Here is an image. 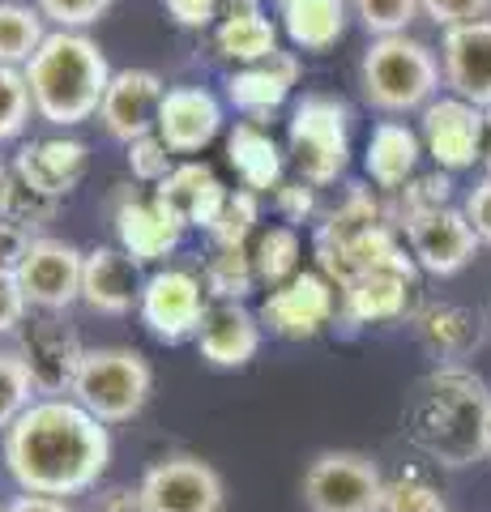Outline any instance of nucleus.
Listing matches in <instances>:
<instances>
[{
  "label": "nucleus",
  "mask_w": 491,
  "mask_h": 512,
  "mask_svg": "<svg viewBox=\"0 0 491 512\" xmlns=\"http://www.w3.org/2000/svg\"><path fill=\"white\" fill-rule=\"evenodd\" d=\"M112 461V436L73 397H39L5 431V466L26 495H69L94 491Z\"/></svg>",
  "instance_id": "1"
},
{
  "label": "nucleus",
  "mask_w": 491,
  "mask_h": 512,
  "mask_svg": "<svg viewBox=\"0 0 491 512\" xmlns=\"http://www.w3.org/2000/svg\"><path fill=\"white\" fill-rule=\"evenodd\" d=\"M491 389L462 363H440L423 376L406 406V436L436 466L462 470L487 457Z\"/></svg>",
  "instance_id": "2"
},
{
  "label": "nucleus",
  "mask_w": 491,
  "mask_h": 512,
  "mask_svg": "<svg viewBox=\"0 0 491 512\" xmlns=\"http://www.w3.org/2000/svg\"><path fill=\"white\" fill-rule=\"evenodd\" d=\"M22 73L35 99V116L43 124L73 128L99 116L116 69L86 30H52Z\"/></svg>",
  "instance_id": "3"
},
{
  "label": "nucleus",
  "mask_w": 491,
  "mask_h": 512,
  "mask_svg": "<svg viewBox=\"0 0 491 512\" xmlns=\"http://www.w3.org/2000/svg\"><path fill=\"white\" fill-rule=\"evenodd\" d=\"M440 82H445L440 56L423 39H410V35L372 39L368 52H363V64H359L363 99L380 111H393V116L423 111L436 99Z\"/></svg>",
  "instance_id": "4"
},
{
  "label": "nucleus",
  "mask_w": 491,
  "mask_h": 512,
  "mask_svg": "<svg viewBox=\"0 0 491 512\" xmlns=\"http://www.w3.org/2000/svg\"><path fill=\"white\" fill-rule=\"evenodd\" d=\"M154 393V372L146 355L129 346H86L73 380V402L90 410L99 423H129L146 410Z\"/></svg>",
  "instance_id": "5"
},
{
  "label": "nucleus",
  "mask_w": 491,
  "mask_h": 512,
  "mask_svg": "<svg viewBox=\"0 0 491 512\" xmlns=\"http://www.w3.org/2000/svg\"><path fill=\"white\" fill-rule=\"evenodd\" d=\"M287 146L304 184H338L346 163H351V107L338 94H304L291 107Z\"/></svg>",
  "instance_id": "6"
},
{
  "label": "nucleus",
  "mask_w": 491,
  "mask_h": 512,
  "mask_svg": "<svg viewBox=\"0 0 491 512\" xmlns=\"http://www.w3.org/2000/svg\"><path fill=\"white\" fill-rule=\"evenodd\" d=\"M385 474L368 453L325 448L304 470V504L308 512H380Z\"/></svg>",
  "instance_id": "7"
},
{
  "label": "nucleus",
  "mask_w": 491,
  "mask_h": 512,
  "mask_svg": "<svg viewBox=\"0 0 491 512\" xmlns=\"http://www.w3.org/2000/svg\"><path fill=\"white\" fill-rule=\"evenodd\" d=\"M210 312V291H205L201 274L193 269H158V274L146 278V291H141L137 316L158 342L180 346L188 338L201 333V320Z\"/></svg>",
  "instance_id": "8"
},
{
  "label": "nucleus",
  "mask_w": 491,
  "mask_h": 512,
  "mask_svg": "<svg viewBox=\"0 0 491 512\" xmlns=\"http://www.w3.org/2000/svg\"><path fill=\"white\" fill-rule=\"evenodd\" d=\"M338 312H342V291L321 274V269H304V274H295L291 282L274 286V291L265 295L257 316L274 338L308 342L334 325Z\"/></svg>",
  "instance_id": "9"
},
{
  "label": "nucleus",
  "mask_w": 491,
  "mask_h": 512,
  "mask_svg": "<svg viewBox=\"0 0 491 512\" xmlns=\"http://www.w3.org/2000/svg\"><path fill=\"white\" fill-rule=\"evenodd\" d=\"M82 269H86V252L56 235H35L26 261L18 269V282L30 299V308H39L47 316L69 312L82 299Z\"/></svg>",
  "instance_id": "10"
},
{
  "label": "nucleus",
  "mask_w": 491,
  "mask_h": 512,
  "mask_svg": "<svg viewBox=\"0 0 491 512\" xmlns=\"http://www.w3.org/2000/svg\"><path fill=\"white\" fill-rule=\"evenodd\" d=\"M141 500L146 512H223L227 487L210 461L201 457H167L141 478Z\"/></svg>",
  "instance_id": "11"
},
{
  "label": "nucleus",
  "mask_w": 491,
  "mask_h": 512,
  "mask_svg": "<svg viewBox=\"0 0 491 512\" xmlns=\"http://www.w3.org/2000/svg\"><path fill=\"white\" fill-rule=\"evenodd\" d=\"M398 227L406 231L410 239V256L415 265L427 269L436 278H453L474 261L483 239L474 235L466 210L457 205H445V210H427V214H415V218H402Z\"/></svg>",
  "instance_id": "12"
},
{
  "label": "nucleus",
  "mask_w": 491,
  "mask_h": 512,
  "mask_svg": "<svg viewBox=\"0 0 491 512\" xmlns=\"http://www.w3.org/2000/svg\"><path fill=\"white\" fill-rule=\"evenodd\" d=\"M419 141L436 158V167L449 175L483 163V107L457 99V94L432 99L419 116Z\"/></svg>",
  "instance_id": "13"
},
{
  "label": "nucleus",
  "mask_w": 491,
  "mask_h": 512,
  "mask_svg": "<svg viewBox=\"0 0 491 512\" xmlns=\"http://www.w3.org/2000/svg\"><path fill=\"white\" fill-rule=\"evenodd\" d=\"M18 355L26 359V372L43 397H65V393H73V380H77V367H82L86 346L77 342V333L60 316H43V320L22 325Z\"/></svg>",
  "instance_id": "14"
},
{
  "label": "nucleus",
  "mask_w": 491,
  "mask_h": 512,
  "mask_svg": "<svg viewBox=\"0 0 491 512\" xmlns=\"http://www.w3.org/2000/svg\"><path fill=\"white\" fill-rule=\"evenodd\" d=\"M163 99H167V86L154 69H116L112 86H107V94H103L99 120L116 141L129 146V141L154 133Z\"/></svg>",
  "instance_id": "15"
},
{
  "label": "nucleus",
  "mask_w": 491,
  "mask_h": 512,
  "mask_svg": "<svg viewBox=\"0 0 491 512\" xmlns=\"http://www.w3.org/2000/svg\"><path fill=\"white\" fill-rule=\"evenodd\" d=\"M440 69L445 86L474 107H491V18L449 26L440 39Z\"/></svg>",
  "instance_id": "16"
},
{
  "label": "nucleus",
  "mask_w": 491,
  "mask_h": 512,
  "mask_svg": "<svg viewBox=\"0 0 491 512\" xmlns=\"http://www.w3.org/2000/svg\"><path fill=\"white\" fill-rule=\"evenodd\" d=\"M112 222H116L120 248L129 252L137 265L167 261V256L180 248V235H184V227L163 210V205H158L154 197H141V192H133V188H124L116 197Z\"/></svg>",
  "instance_id": "17"
},
{
  "label": "nucleus",
  "mask_w": 491,
  "mask_h": 512,
  "mask_svg": "<svg viewBox=\"0 0 491 512\" xmlns=\"http://www.w3.org/2000/svg\"><path fill=\"white\" fill-rule=\"evenodd\" d=\"M154 133L167 141L171 154H201L223 133V103L201 86H171L158 107Z\"/></svg>",
  "instance_id": "18"
},
{
  "label": "nucleus",
  "mask_w": 491,
  "mask_h": 512,
  "mask_svg": "<svg viewBox=\"0 0 491 512\" xmlns=\"http://www.w3.org/2000/svg\"><path fill=\"white\" fill-rule=\"evenodd\" d=\"M141 291H146V278H141V265L133 261L124 248H90L86 252V269H82V303L103 316H129Z\"/></svg>",
  "instance_id": "19"
},
{
  "label": "nucleus",
  "mask_w": 491,
  "mask_h": 512,
  "mask_svg": "<svg viewBox=\"0 0 491 512\" xmlns=\"http://www.w3.org/2000/svg\"><path fill=\"white\" fill-rule=\"evenodd\" d=\"M231 197V188L218 180V175L205 167V163H176V171L167 175L163 184L154 188V201L180 222V227H197V231H210L223 205Z\"/></svg>",
  "instance_id": "20"
},
{
  "label": "nucleus",
  "mask_w": 491,
  "mask_h": 512,
  "mask_svg": "<svg viewBox=\"0 0 491 512\" xmlns=\"http://www.w3.org/2000/svg\"><path fill=\"white\" fill-rule=\"evenodd\" d=\"M261 316L248 312L244 303H214L210 299V312L201 320V333H197V350L210 367H223V372H235L257 359L261 350Z\"/></svg>",
  "instance_id": "21"
},
{
  "label": "nucleus",
  "mask_w": 491,
  "mask_h": 512,
  "mask_svg": "<svg viewBox=\"0 0 491 512\" xmlns=\"http://www.w3.org/2000/svg\"><path fill=\"white\" fill-rule=\"evenodd\" d=\"M86 163H90V150L77 137H39V141H26L18 150L13 171H18L26 184L47 192V197L65 201L69 192L82 184Z\"/></svg>",
  "instance_id": "22"
},
{
  "label": "nucleus",
  "mask_w": 491,
  "mask_h": 512,
  "mask_svg": "<svg viewBox=\"0 0 491 512\" xmlns=\"http://www.w3.org/2000/svg\"><path fill=\"white\" fill-rule=\"evenodd\" d=\"M299 86V56L295 52H278L269 60L244 64V69H231L227 77V99L244 111V116H269L282 103L291 99V90Z\"/></svg>",
  "instance_id": "23"
},
{
  "label": "nucleus",
  "mask_w": 491,
  "mask_h": 512,
  "mask_svg": "<svg viewBox=\"0 0 491 512\" xmlns=\"http://www.w3.org/2000/svg\"><path fill=\"white\" fill-rule=\"evenodd\" d=\"M415 278L398 269H372L342 286V320L346 325H389L410 312Z\"/></svg>",
  "instance_id": "24"
},
{
  "label": "nucleus",
  "mask_w": 491,
  "mask_h": 512,
  "mask_svg": "<svg viewBox=\"0 0 491 512\" xmlns=\"http://www.w3.org/2000/svg\"><path fill=\"white\" fill-rule=\"evenodd\" d=\"M214 47L235 69L269 60L278 52V22L265 18V9L257 0H227L214 26Z\"/></svg>",
  "instance_id": "25"
},
{
  "label": "nucleus",
  "mask_w": 491,
  "mask_h": 512,
  "mask_svg": "<svg viewBox=\"0 0 491 512\" xmlns=\"http://www.w3.org/2000/svg\"><path fill=\"white\" fill-rule=\"evenodd\" d=\"M419 158H423V141L410 124L402 120H380L368 137V150H363V171L376 188H389V192H402L419 171Z\"/></svg>",
  "instance_id": "26"
},
{
  "label": "nucleus",
  "mask_w": 491,
  "mask_h": 512,
  "mask_svg": "<svg viewBox=\"0 0 491 512\" xmlns=\"http://www.w3.org/2000/svg\"><path fill=\"white\" fill-rule=\"evenodd\" d=\"M227 163L235 175H240V188L257 192V197L269 188L278 192L282 171H287V158H282L278 141L269 137L257 120H240L227 133Z\"/></svg>",
  "instance_id": "27"
},
{
  "label": "nucleus",
  "mask_w": 491,
  "mask_h": 512,
  "mask_svg": "<svg viewBox=\"0 0 491 512\" xmlns=\"http://www.w3.org/2000/svg\"><path fill=\"white\" fill-rule=\"evenodd\" d=\"M415 329H419L423 346L432 350L436 359H449V363H462L483 346L479 312L457 308V303H427L423 312H415Z\"/></svg>",
  "instance_id": "28"
},
{
  "label": "nucleus",
  "mask_w": 491,
  "mask_h": 512,
  "mask_svg": "<svg viewBox=\"0 0 491 512\" xmlns=\"http://www.w3.org/2000/svg\"><path fill=\"white\" fill-rule=\"evenodd\" d=\"M351 22V5L346 0H282L278 26L299 52H329Z\"/></svg>",
  "instance_id": "29"
},
{
  "label": "nucleus",
  "mask_w": 491,
  "mask_h": 512,
  "mask_svg": "<svg viewBox=\"0 0 491 512\" xmlns=\"http://www.w3.org/2000/svg\"><path fill=\"white\" fill-rule=\"evenodd\" d=\"M47 35L52 30H47V18L35 5H26V0H0V64L26 69Z\"/></svg>",
  "instance_id": "30"
},
{
  "label": "nucleus",
  "mask_w": 491,
  "mask_h": 512,
  "mask_svg": "<svg viewBox=\"0 0 491 512\" xmlns=\"http://www.w3.org/2000/svg\"><path fill=\"white\" fill-rule=\"evenodd\" d=\"M380 222H389L385 205L376 201L372 188L355 184L351 192H346V201L338 205V210L321 222V231H316V248H342V244H351L355 235L380 227Z\"/></svg>",
  "instance_id": "31"
},
{
  "label": "nucleus",
  "mask_w": 491,
  "mask_h": 512,
  "mask_svg": "<svg viewBox=\"0 0 491 512\" xmlns=\"http://www.w3.org/2000/svg\"><path fill=\"white\" fill-rule=\"evenodd\" d=\"M201 282L214 303H244L261 278H257V265H252L248 248H210Z\"/></svg>",
  "instance_id": "32"
},
{
  "label": "nucleus",
  "mask_w": 491,
  "mask_h": 512,
  "mask_svg": "<svg viewBox=\"0 0 491 512\" xmlns=\"http://www.w3.org/2000/svg\"><path fill=\"white\" fill-rule=\"evenodd\" d=\"M252 265H257V278L274 291V286L291 282L295 274H304L299 269V256H304V248H299V231L295 227H265L257 231V239H252Z\"/></svg>",
  "instance_id": "33"
},
{
  "label": "nucleus",
  "mask_w": 491,
  "mask_h": 512,
  "mask_svg": "<svg viewBox=\"0 0 491 512\" xmlns=\"http://www.w3.org/2000/svg\"><path fill=\"white\" fill-rule=\"evenodd\" d=\"M56 210H60L56 197H47V192H39L35 184H26L22 175L9 167L5 188H0V218L18 222V227H26L30 235H35L39 227H47V222L56 218Z\"/></svg>",
  "instance_id": "34"
},
{
  "label": "nucleus",
  "mask_w": 491,
  "mask_h": 512,
  "mask_svg": "<svg viewBox=\"0 0 491 512\" xmlns=\"http://www.w3.org/2000/svg\"><path fill=\"white\" fill-rule=\"evenodd\" d=\"M257 222H261V197L248 188H235L210 235V248H248V239H257Z\"/></svg>",
  "instance_id": "35"
},
{
  "label": "nucleus",
  "mask_w": 491,
  "mask_h": 512,
  "mask_svg": "<svg viewBox=\"0 0 491 512\" xmlns=\"http://www.w3.org/2000/svg\"><path fill=\"white\" fill-rule=\"evenodd\" d=\"M35 380L26 372V359L18 350H0V431H9L22 414L35 406Z\"/></svg>",
  "instance_id": "36"
},
{
  "label": "nucleus",
  "mask_w": 491,
  "mask_h": 512,
  "mask_svg": "<svg viewBox=\"0 0 491 512\" xmlns=\"http://www.w3.org/2000/svg\"><path fill=\"white\" fill-rule=\"evenodd\" d=\"M380 512H449L445 495H440L423 474H393L385 478V495H380Z\"/></svg>",
  "instance_id": "37"
},
{
  "label": "nucleus",
  "mask_w": 491,
  "mask_h": 512,
  "mask_svg": "<svg viewBox=\"0 0 491 512\" xmlns=\"http://www.w3.org/2000/svg\"><path fill=\"white\" fill-rule=\"evenodd\" d=\"M359 26L372 39H389V35H406V26L419 18L423 5L419 0H351Z\"/></svg>",
  "instance_id": "38"
},
{
  "label": "nucleus",
  "mask_w": 491,
  "mask_h": 512,
  "mask_svg": "<svg viewBox=\"0 0 491 512\" xmlns=\"http://www.w3.org/2000/svg\"><path fill=\"white\" fill-rule=\"evenodd\" d=\"M30 116H35V99H30L26 73L0 64V141L22 137Z\"/></svg>",
  "instance_id": "39"
},
{
  "label": "nucleus",
  "mask_w": 491,
  "mask_h": 512,
  "mask_svg": "<svg viewBox=\"0 0 491 512\" xmlns=\"http://www.w3.org/2000/svg\"><path fill=\"white\" fill-rule=\"evenodd\" d=\"M453 205V175L449 171H427V175H415L406 188H402V205H398V222L402 218H415V214H427V210H445Z\"/></svg>",
  "instance_id": "40"
},
{
  "label": "nucleus",
  "mask_w": 491,
  "mask_h": 512,
  "mask_svg": "<svg viewBox=\"0 0 491 512\" xmlns=\"http://www.w3.org/2000/svg\"><path fill=\"white\" fill-rule=\"evenodd\" d=\"M129 171H133V180H141V184H163L171 171H176V158H171V150H167V141L158 137V133H146V137H137V141H129Z\"/></svg>",
  "instance_id": "41"
},
{
  "label": "nucleus",
  "mask_w": 491,
  "mask_h": 512,
  "mask_svg": "<svg viewBox=\"0 0 491 512\" xmlns=\"http://www.w3.org/2000/svg\"><path fill=\"white\" fill-rule=\"evenodd\" d=\"M116 0H35V9L43 13L56 30H86L112 9Z\"/></svg>",
  "instance_id": "42"
},
{
  "label": "nucleus",
  "mask_w": 491,
  "mask_h": 512,
  "mask_svg": "<svg viewBox=\"0 0 491 512\" xmlns=\"http://www.w3.org/2000/svg\"><path fill=\"white\" fill-rule=\"evenodd\" d=\"M423 5V18H432L436 26H466V22H479L487 18L491 0H419Z\"/></svg>",
  "instance_id": "43"
},
{
  "label": "nucleus",
  "mask_w": 491,
  "mask_h": 512,
  "mask_svg": "<svg viewBox=\"0 0 491 512\" xmlns=\"http://www.w3.org/2000/svg\"><path fill=\"white\" fill-rule=\"evenodd\" d=\"M26 312H30V299L22 291L18 274L0 269V338H5V333H18L26 325Z\"/></svg>",
  "instance_id": "44"
},
{
  "label": "nucleus",
  "mask_w": 491,
  "mask_h": 512,
  "mask_svg": "<svg viewBox=\"0 0 491 512\" xmlns=\"http://www.w3.org/2000/svg\"><path fill=\"white\" fill-rule=\"evenodd\" d=\"M274 205H278V214L287 218V222H308V218L316 214V188H312V184H304V180L278 184Z\"/></svg>",
  "instance_id": "45"
},
{
  "label": "nucleus",
  "mask_w": 491,
  "mask_h": 512,
  "mask_svg": "<svg viewBox=\"0 0 491 512\" xmlns=\"http://www.w3.org/2000/svg\"><path fill=\"white\" fill-rule=\"evenodd\" d=\"M30 244H35V235H30L26 227H18V222L0 218V269H9V274H18Z\"/></svg>",
  "instance_id": "46"
},
{
  "label": "nucleus",
  "mask_w": 491,
  "mask_h": 512,
  "mask_svg": "<svg viewBox=\"0 0 491 512\" xmlns=\"http://www.w3.org/2000/svg\"><path fill=\"white\" fill-rule=\"evenodd\" d=\"M163 5H167V13H171V18H176L180 26L201 30V26L218 22V13H223L227 0H163Z\"/></svg>",
  "instance_id": "47"
},
{
  "label": "nucleus",
  "mask_w": 491,
  "mask_h": 512,
  "mask_svg": "<svg viewBox=\"0 0 491 512\" xmlns=\"http://www.w3.org/2000/svg\"><path fill=\"white\" fill-rule=\"evenodd\" d=\"M466 218H470V227H474V235L483 239V244H491V175L483 184H474L470 188V197H466Z\"/></svg>",
  "instance_id": "48"
},
{
  "label": "nucleus",
  "mask_w": 491,
  "mask_h": 512,
  "mask_svg": "<svg viewBox=\"0 0 491 512\" xmlns=\"http://www.w3.org/2000/svg\"><path fill=\"white\" fill-rule=\"evenodd\" d=\"M90 512H146V500H141V487H103Z\"/></svg>",
  "instance_id": "49"
},
{
  "label": "nucleus",
  "mask_w": 491,
  "mask_h": 512,
  "mask_svg": "<svg viewBox=\"0 0 491 512\" xmlns=\"http://www.w3.org/2000/svg\"><path fill=\"white\" fill-rule=\"evenodd\" d=\"M5 512H73V508H69V500H56V495H26L22 491Z\"/></svg>",
  "instance_id": "50"
},
{
  "label": "nucleus",
  "mask_w": 491,
  "mask_h": 512,
  "mask_svg": "<svg viewBox=\"0 0 491 512\" xmlns=\"http://www.w3.org/2000/svg\"><path fill=\"white\" fill-rule=\"evenodd\" d=\"M483 167L491 175V107L483 111Z\"/></svg>",
  "instance_id": "51"
},
{
  "label": "nucleus",
  "mask_w": 491,
  "mask_h": 512,
  "mask_svg": "<svg viewBox=\"0 0 491 512\" xmlns=\"http://www.w3.org/2000/svg\"><path fill=\"white\" fill-rule=\"evenodd\" d=\"M5 175H9V171H5V163H0V188H5Z\"/></svg>",
  "instance_id": "52"
},
{
  "label": "nucleus",
  "mask_w": 491,
  "mask_h": 512,
  "mask_svg": "<svg viewBox=\"0 0 491 512\" xmlns=\"http://www.w3.org/2000/svg\"><path fill=\"white\" fill-rule=\"evenodd\" d=\"M487 457H491V427H487Z\"/></svg>",
  "instance_id": "53"
},
{
  "label": "nucleus",
  "mask_w": 491,
  "mask_h": 512,
  "mask_svg": "<svg viewBox=\"0 0 491 512\" xmlns=\"http://www.w3.org/2000/svg\"><path fill=\"white\" fill-rule=\"evenodd\" d=\"M257 5H261V0H257Z\"/></svg>",
  "instance_id": "54"
},
{
  "label": "nucleus",
  "mask_w": 491,
  "mask_h": 512,
  "mask_svg": "<svg viewBox=\"0 0 491 512\" xmlns=\"http://www.w3.org/2000/svg\"><path fill=\"white\" fill-rule=\"evenodd\" d=\"M0 512H5V508H0Z\"/></svg>",
  "instance_id": "55"
}]
</instances>
